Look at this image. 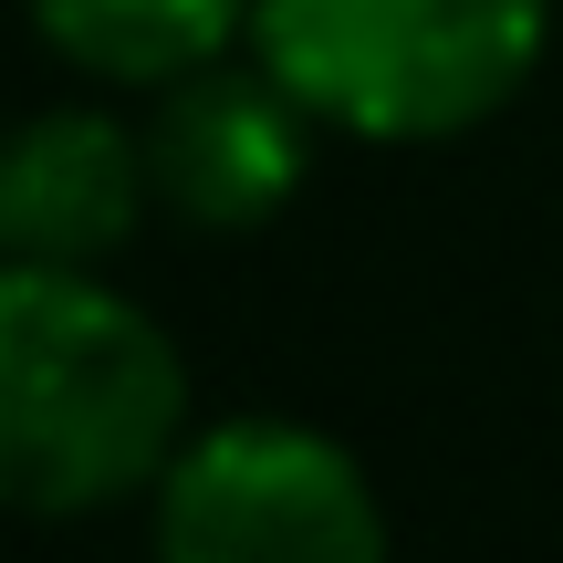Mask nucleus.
<instances>
[{
    "instance_id": "obj_3",
    "label": "nucleus",
    "mask_w": 563,
    "mask_h": 563,
    "mask_svg": "<svg viewBox=\"0 0 563 563\" xmlns=\"http://www.w3.org/2000/svg\"><path fill=\"white\" fill-rule=\"evenodd\" d=\"M157 563H386V511L334 439L230 418L167 460Z\"/></svg>"
},
{
    "instance_id": "obj_7",
    "label": "nucleus",
    "mask_w": 563,
    "mask_h": 563,
    "mask_svg": "<svg viewBox=\"0 0 563 563\" xmlns=\"http://www.w3.org/2000/svg\"><path fill=\"white\" fill-rule=\"evenodd\" d=\"M0 262H11V136H0Z\"/></svg>"
},
{
    "instance_id": "obj_1",
    "label": "nucleus",
    "mask_w": 563,
    "mask_h": 563,
    "mask_svg": "<svg viewBox=\"0 0 563 563\" xmlns=\"http://www.w3.org/2000/svg\"><path fill=\"white\" fill-rule=\"evenodd\" d=\"M188 449V365L104 272L0 262V511L74 522L136 501Z\"/></svg>"
},
{
    "instance_id": "obj_5",
    "label": "nucleus",
    "mask_w": 563,
    "mask_h": 563,
    "mask_svg": "<svg viewBox=\"0 0 563 563\" xmlns=\"http://www.w3.org/2000/svg\"><path fill=\"white\" fill-rule=\"evenodd\" d=\"M146 136H125L95 104H53V115L11 125V262H63L95 272L125 251L146 220Z\"/></svg>"
},
{
    "instance_id": "obj_6",
    "label": "nucleus",
    "mask_w": 563,
    "mask_h": 563,
    "mask_svg": "<svg viewBox=\"0 0 563 563\" xmlns=\"http://www.w3.org/2000/svg\"><path fill=\"white\" fill-rule=\"evenodd\" d=\"M32 21L95 84H178L251 32V0H32Z\"/></svg>"
},
{
    "instance_id": "obj_2",
    "label": "nucleus",
    "mask_w": 563,
    "mask_h": 563,
    "mask_svg": "<svg viewBox=\"0 0 563 563\" xmlns=\"http://www.w3.org/2000/svg\"><path fill=\"white\" fill-rule=\"evenodd\" d=\"M553 0H251L262 63L313 125L428 146L501 115L532 84Z\"/></svg>"
},
{
    "instance_id": "obj_4",
    "label": "nucleus",
    "mask_w": 563,
    "mask_h": 563,
    "mask_svg": "<svg viewBox=\"0 0 563 563\" xmlns=\"http://www.w3.org/2000/svg\"><path fill=\"white\" fill-rule=\"evenodd\" d=\"M302 95L272 63H199V74L157 84V115H146V178L178 220L199 230H251L272 220L302 188Z\"/></svg>"
}]
</instances>
